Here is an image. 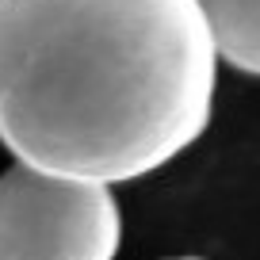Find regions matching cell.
Masks as SVG:
<instances>
[{
	"mask_svg": "<svg viewBox=\"0 0 260 260\" xmlns=\"http://www.w3.org/2000/svg\"><path fill=\"white\" fill-rule=\"evenodd\" d=\"M211 31L214 54L234 69L260 77V0H195Z\"/></svg>",
	"mask_w": 260,
	"mask_h": 260,
	"instance_id": "obj_3",
	"label": "cell"
},
{
	"mask_svg": "<svg viewBox=\"0 0 260 260\" xmlns=\"http://www.w3.org/2000/svg\"><path fill=\"white\" fill-rule=\"evenodd\" d=\"M214 81L195 0H0V142L27 169L149 176L199 142Z\"/></svg>",
	"mask_w": 260,
	"mask_h": 260,
	"instance_id": "obj_1",
	"label": "cell"
},
{
	"mask_svg": "<svg viewBox=\"0 0 260 260\" xmlns=\"http://www.w3.org/2000/svg\"><path fill=\"white\" fill-rule=\"evenodd\" d=\"M176 260H203V256H176Z\"/></svg>",
	"mask_w": 260,
	"mask_h": 260,
	"instance_id": "obj_4",
	"label": "cell"
},
{
	"mask_svg": "<svg viewBox=\"0 0 260 260\" xmlns=\"http://www.w3.org/2000/svg\"><path fill=\"white\" fill-rule=\"evenodd\" d=\"M122 214L107 184L16 165L0 176V260H115Z\"/></svg>",
	"mask_w": 260,
	"mask_h": 260,
	"instance_id": "obj_2",
	"label": "cell"
}]
</instances>
